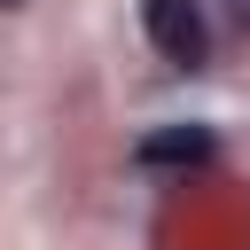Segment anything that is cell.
I'll return each mask as SVG.
<instances>
[{
    "mask_svg": "<svg viewBox=\"0 0 250 250\" xmlns=\"http://www.w3.org/2000/svg\"><path fill=\"white\" fill-rule=\"evenodd\" d=\"M16 8H23V0H16Z\"/></svg>",
    "mask_w": 250,
    "mask_h": 250,
    "instance_id": "cell-4",
    "label": "cell"
},
{
    "mask_svg": "<svg viewBox=\"0 0 250 250\" xmlns=\"http://www.w3.org/2000/svg\"><path fill=\"white\" fill-rule=\"evenodd\" d=\"M227 16H234V23H242V31H250V0H227Z\"/></svg>",
    "mask_w": 250,
    "mask_h": 250,
    "instance_id": "cell-3",
    "label": "cell"
},
{
    "mask_svg": "<svg viewBox=\"0 0 250 250\" xmlns=\"http://www.w3.org/2000/svg\"><path fill=\"white\" fill-rule=\"evenodd\" d=\"M133 156H141V164H203V156H211V133H203V125H172V133H148Z\"/></svg>",
    "mask_w": 250,
    "mask_h": 250,
    "instance_id": "cell-2",
    "label": "cell"
},
{
    "mask_svg": "<svg viewBox=\"0 0 250 250\" xmlns=\"http://www.w3.org/2000/svg\"><path fill=\"white\" fill-rule=\"evenodd\" d=\"M141 23H148V47L180 70H195L211 55V23H203V0H141Z\"/></svg>",
    "mask_w": 250,
    "mask_h": 250,
    "instance_id": "cell-1",
    "label": "cell"
}]
</instances>
